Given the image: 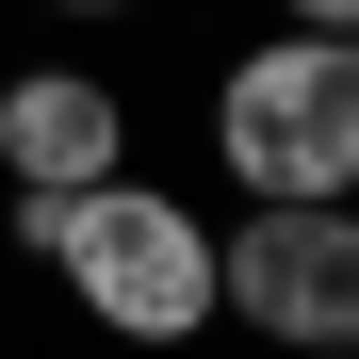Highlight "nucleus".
<instances>
[{"label":"nucleus","instance_id":"nucleus-3","mask_svg":"<svg viewBox=\"0 0 359 359\" xmlns=\"http://www.w3.org/2000/svg\"><path fill=\"white\" fill-rule=\"evenodd\" d=\"M212 294H229L262 343L359 359V212H343V196H327V212H245V229L212 245Z\"/></svg>","mask_w":359,"mask_h":359},{"label":"nucleus","instance_id":"nucleus-4","mask_svg":"<svg viewBox=\"0 0 359 359\" xmlns=\"http://www.w3.org/2000/svg\"><path fill=\"white\" fill-rule=\"evenodd\" d=\"M114 163H131V98L98 66H17L0 82V180L17 196H98Z\"/></svg>","mask_w":359,"mask_h":359},{"label":"nucleus","instance_id":"nucleus-1","mask_svg":"<svg viewBox=\"0 0 359 359\" xmlns=\"http://www.w3.org/2000/svg\"><path fill=\"white\" fill-rule=\"evenodd\" d=\"M212 163L245 180L262 212H327L359 196V49L343 33H278L212 82Z\"/></svg>","mask_w":359,"mask_h":359},{"label":"nucleus","instance_id":"nucleus-5","mask_svg":"<svg viewBox=\"0 0 359 359\" xmlns=\"http://www.w3.org/2000/svg\"><path fill=\"white\" fill-rule=\"evenodd\" d=\"M278 17H294V33H343V49H359V0H278Z\"/></svg>","mask_w":359,"mask_h":359},{"label":"nucleus","instance_id":"nucleus-2","mask_svg":"<svg viewBox=\"0 0 359 359\" xmlns=\"http://www.w3.org/2000/svg\"><path fill=\"white\" fill-rule=\"evenodd\" d=\"M66 294H82L98 327H131V343H196L229 311V294H212V229L180 212V196H147V180H98V196H82Z\"/></svg>","mask_w":359,"mask_h":359},{"label":"nucleus","instance_id":"nucleus-6","mask_svg":"<svg viewBox=\"0 0 359 359\" xmlns=\"http://www.w3.org/2000/svg\"><path fill=\"white\" fill-rule=\"evenodd\" d=\"M66 17H114V0H66Z\"/></svg>","mask_w":359,"mask_h":359}]
</instances>
